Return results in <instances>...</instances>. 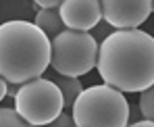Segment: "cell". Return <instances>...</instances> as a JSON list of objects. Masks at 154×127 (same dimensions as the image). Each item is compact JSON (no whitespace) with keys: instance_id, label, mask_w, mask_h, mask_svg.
Segmentation results:
<instances>
[{"instance_id":"cell-1","label":"cell","mask_w":154,"mask_h":127,"mask_svg":"<svg viewBox=\"0 0 154 127\" xmlns=\"http://www.w3.org/2000/svg\"><path fill=\"white\" fill-rule=\"evenodd\" d=\"M96 69L106 85L123 94L154 85L152 36L142 29L110 31L98 46Z\"/></svg>"},{"instance_id":"cell-9","label":"cell","mask_w":154,"mask_h":127,"mask_svg":"<svg viewBox=\"0 0 154 127\" xmlns=\"http://www.w3.org/2000/svg\"><path fill=\"white\" fill-rule=\"evenodd\" d=\"M54 83H56V88H58L60 94H63V106H65V108H67V106L71 108V104L75 102V98L79 96V92L83 90L79 77H65V75H60Z\"/></svg>"},{"instance_id":"cell-12","label":"cell","mask_w":154,"mask_h":127,"mask_svg":"<svg viewBox=\"0 0 154 127\" xmlns=\"http://www.w3.org/2000/svg\"><path fill=\"white\" fill-rule=\"evenodd\" d=\"M40 127H75V123H73L71 115H65V113H60V115H58L54 121L46 123V125H40Z\"/></svg>"},{"instance_id":"cell-11","label":"cell","mask_w":154,"mask_h":127,"mask_svg":"<svg viewBox=\"0 0 154 127\" xmlns=\"http://www.w3.org/2000/svg\"><path fill=\"white\" fill-rule=\"evenodd\" d=\"M0 127H33V125H29L15 108L0 106Z\"/></svg>"},{"instance_id":"cell-7","label":"cell","mask_w":154,"mask_h":127,"mask_svg":"<svg viewBox=\"0 0 154 127\" xmlns=\"http://www.w3.org/2000/svg\"><path fill=\"white\" fill-rule=\"evenodd\" d=\"M58 17L67 29L88 31L102 21V11L98 0H60Z\"/></svg>"},{"instance_id":"cell-6","label":"cell","mask_w":154,"mask_h":127,"mask_svg":"<svg viewBox=\"0 0 154 127\" xmlns=\"http://www.w3.org/2000/svg\"><path fill=\"white\" fill-rule=\"evenodd\" d=\"M102 19L115 29H137L154 8V0H98Z\"/></svg>"},{"instance_id":"cell-15","label":"cell","mask_w":154,"mask_h":127,"mask_svg":"<svg viewBox=\"0 0 154 127\" xmlns=\"http://www.w3.org/2000/svg\"><path fill=\"white\" fill-rule=\"evenodd\" d=\"M17 90H19V83H8V81H6V96H8V98H15Z\"/></svg>"},{"instance_id":"cell-13","label":"cell","mask_w":154,"mask_h":127,"mask_svg":"<svg viewBox=\"0 0 154 127\" xmlns=\"http://www.w3.org/2000/svg\"><path fill=\"white\" fill-rule=\"evenodd\" d=\"M40 8H54V6H58L60 4V0H33Z\"/></svg>"},{"instance_id":"cell-3","label":"cell","mask_w":154,"mask_h":127,"mask_svg":"<svg viewBox=\"0 0 154 127\" xmlns=\"http://www.w3.org/2000/svg\"><path fill=\"white\" fill-rule=\"evenodd\" d=\"M75 127H125L129 123V102L123 92L110 85H92L79 92L71 104Z\"/></svg>"},{"instance_id":"cell-16","label":"cell","mask_w":154,"mask_h":127,"mask_svg":"<svg viewBox=\"0 0 154 127\" xmlns=\"http://www.w3.org/2000/svg\"><path fill=\"white\" fill-rule=\"evenodd\" d=\"M6 98V81L0 77V100H4Z\"/></svg>"},{"instance_id":"cell-10","label":"cell","mask_w":154,"mask_h":127,"mask_svg":"<svg viewBox=\"0 0 154 127\" xmlns=\"http://www.w3.org/2000/svg\"><path fill=\"white\" fill-rule=\"evenodd\" d=\"M137 113H140L142 119H146V121H152L154 119V90H152V85L140 92Z\"/></svg>"},{"instance_id":"cell-2","label":"cell","mask_w":154,"mask_h":127,"mask_svg":"<svg viewBox=\"0 0 154 127\" xmlns=\"http://www.w3.org/2000/svg\"><path fill=\"white\" fill-rule=\"evenodd\" d=\"M50 63V40L29 21L0 25V77L8 83H25L42 77Z\"/></svg>"},{"instance_id":"cell-8","label":"cell","mask_w":154,"mask_h":127,"mask_svg":"<svg viewBox=\"0 0 154 127\" xmlns=\"http://www.w3.org/2000/svg\"><path fill=\"white\" fill-rule=\"evenodd\" d=\"M33 25L38 27L40 31H44V36L50 40L54 38L58 31H63V21H60V17H58V13L54 11V8H40L38 13H35V21H33Z\"/></svg>"},{"instance_id":"cell-14","label":"cell","mask_w":154,"mask_h":127,"mask_svg":"<svg viewBox=\"0 0 154 127\" xmlns=\"http://www.w3.org/2000/svg\"><path fill=\"white\" fill-rule=\"evenodd\" d=\"M125 127H154V123H152V121H146V119H140V121L127 123Z\"/></svg>"},{"instance_id":"cell-5","label":"cell","mask_w":154,"mask_h":127,"mask_svg":"<svg viewBox=\"0 0 154 127\" xmlns=\"http://www.w3.org/2000/svg\"><path fill=\"white\" fill-rule=\"evenodd\" d=\"M63 94L52 79L35 77L19 83L15 94V110L29 125L40 127L54 121L63 113Z\"/></svg>"},{"instance_id":"cell-4","label":"cell","mask_w":154,"mask_h":127,"mask_svg":"<svg viewBox=\"0 0 154 127\" xmlns=\"http://www.w3.org/2000/svg\"><path fill=\"white\" fill-rule=\"evenodd\" d=\"M98 42L90 31L63 29L50 40V63L58 75L81 77L96 67Z\"/></svg>"}]
</instances>
